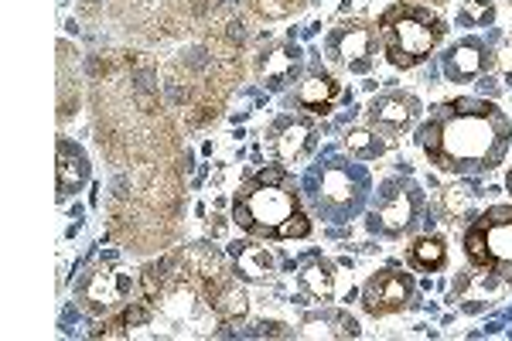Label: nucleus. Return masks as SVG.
Wrapping results in <instances>:
<instances>
[{"label": "nucleus", "instance_id": "20e7f679", "mask_svg": "<svg viewBox=\"0 0 512 341\" xmlns=\"http://www.w3.org/2000/svg\"><path fill=\"white\" fill-rule=\"evenodd\" d=\"M301 195L311 215L345 226L369 209L373 198V171L352 154H325L304 171Z\"/></svg>", "mask_w": 512, "mask_h": 341}, {"label": "nucleus", "instance_id": "4468645a", "mask_svg": "<svg viewBox=\"0 0 512 341\" xmlns=\"http://www.w3.org/2000/svg\"><path fill=\"white\" fill-rule=\"evenodd\" d=\"M495 69V52L485 38H461L441 55V72L448 82H475Z\"/></svg>", "mask_w": 512, "mask_h": 341}, {"label": "nucleus", "instance_id": "1a4fd4ad", "mask_svg": "<svg viewBox=\"0 0 512 341\" xmlns=\"http://www.w3.org/2000/svg\"><path fill=\"white\" fill-rule=\"evenodd\" d=\"M424 209H427L424 188L414 178H407V174H393V178H386L379 185L373 202H369L366 229L373 236H386V239L410 236L420 226V219H424Z\"/></svg>", "mask_w": 512, "mask_h": 341}, {"label": "nucleus", "instance_id": "2eb2a0df", "mask_svg": "<svg viewBox=\"0 0 512 341\" xmlns=\"http://www.w3.org/2000/svg\"><path fill=\"white\" fill-rule=\"evenodd\" d=\"M424 106L414 93H403V89H386L369 99L366 106V120L369 127H376L379 133H407L420 120Z\"/></svg>", "mask_w": 512, "mask_h": 341}, {"label": "nucleus", "instance_id": "423d86ee", "mask_svg": "<svg viewBox=\"0 0 512 341\" xmlns=\"http://www.w3.org/2000/svg\"><path fill=\"white\" fill-rule=\"evenodd\" d=\"M175 266L209 304L222 328H233L246 318V294L239 287V273L229 263V253H219L209 243H192L175 253Z\"/></svg>", "mask_w": 512, "mask_h": 341}, {"label": "nucleus", "instance_id": "0eeeda50", "mask_svg": "<svg viewBox=\"0 0 512 341\" xmlns=\"http://www.w3.org/2000/svg\"><path fill=\"white\" fill-rule=\"evenodd\" d=\"M144 297V284H140V270H127L113 256L89 266L76 280V304L89 318H113L123 307Z\"/></svg>", "mask_w": 512, "mask_h": 341}, {"label": "nucleus", "instance_id": "f257e3e1", "mask_svg": "<svg viewBox=\"0 0 512 341\" xmlns=\"http://www.w3.org/2000/svg\"><path fill=\"white\" fill-rule=\"evenodd\" d=\"M158 82V65L140 48L89 58L96 144L110 164V236L134 253H154L175 239L185 191L188 151Z\"/></svg>", "mask_w": 512, "mask_h": 341}, {"label": "nucleus", "instance_id": "6ab92c4d", "mask_svg": "<svg viewBox=\"0 0 512 341\" xmlns=\"http://www.w3.org/2000/svg\"><path fill=\"white\" fill-rule=\"evenodd\" d=\"M229 263H233L239 280H246V284H267V280H274V273H277L274 253H270L256 236L236 239V243L229 246Z\"/></svg>", "mask_w": 512, "mask_h": 341}, {"label": "nucleus", "instance_id": "ddd939ff", "mask_svg": "<svg viewBox=\"0 0 512 341\" xmlns=\"http://www.w3.org/2000/svg\"><path fill=\"white\" fill-rule=\"evenodd\" d=\"M301 69H304V52L294 41H267V45L256 48L253 72L267 93H284L291 82L301 79Z\"/></svg>", "mask_w": 512, "mask_h": 341}, {"label": "nucleus", "instance_id": "9d476101", "mask_svg": "<svg viewBox=\"0 0 512 341\" xmlns=\"http://www.w3.org/2000/svg\"><path fill=\"white\" fill-rule=\"evenodd\" d=\"M325 62L335 69H345L352 76H366L376 62L379 48V28L362 18L338 21L332 31L325 35Z\"/></svg>", "mask_w": 512, "mask_h": 341}, {"label": "nucleus", "instance_id": "6e6552de", "mask_svg": "<svg viewBox=\"0 0 512 341\" xmlns=\"http://www.w3.org/2000/svg\"><path fill=\"white\" fill-rule=\"evenodd\" d=\"M465 256L475 270L512 284V205H489L468 222Z\"/></svg>", "mask_w": 512, "mask_h": 341}, {"label": "nucleus", "instance_id": "5701e85b", "mask_svg": "<svg viewBox=\"0 0 512 341\" xmlns=\"http://www.w3.org/2000/svg\"><path fill=\"white\" fill-rule=\"evenodd\" d=\"M345 151H349L355 161H376L390 151V144L383 140V133L376 127H349L345 130Z\"/></svg>", "mask_w": 512, "mask_h": 341}, {"label": "nucleus", "instance_id": "7ed1b4c3", "mask_svg": "<svg viewBox=\"0 0 512 341\" xmlns=\"http://www.w3.org/2000/svg\"><path fill=\"white\" fill-rule=\"evenodd\" d=\"M233 222L246 236L270 243H294L311 236L308 205L287 164H267L239 185L233 195Z\"/></svg>", "mask_w": 512, "mask_h": 341}, {"label": "nucleus", "instance_id": "dca6fc26", "mask_svg": "<svg viewBox=\"0 0 512 341\" xmlns=\"http://www.w3.org/2000/svg\"><path fill=\"white\" fill-rule=\"evenodd\" d=\"M342 82H338L332 72L325 69L321 62L311 65L301 79H297V89L291 96V106L304 110L308 116H328L335 110V103L342 99Z\"/></svg>", "mask_w": 512, "mask_h": 341}, {"label": "nucleus", "instance_id": "412c9836", "mask_svg": "<svg viewBox=\"0 0 512 341\" xmlns=\"http://www.w3.org/2000/svg\"><path fill=\"white\" fill-rule=\"evenodd\" d=\"M407 260L420 273H441L448 266V243L441 236H420L407 246Z\"/></svg>", "mask_w": 512, "mask_h": 341}, {"label": "nucleus", "instance_id": "a878e982", "mask_svg": "<svg viewBox=\"0 0 512 341\" xmlns=\"http://www.w3.org/2000/svg\"><path fill=\"white\" fill-rule=\"evenodd\" d=\"M495 69H499L502 82H509L512 86V38H506V45H502L499 55H495Z\"/></svg>", "mask_w": 512, "mask_h": 341}, {"label": "nucleus", "instance_id": "f8f14e48", "mask_svg": "<svg viewBox=\"0 0 512 341\" xmlns=\"http://www.w3.org/2000/svg\"><path fill=\"white\" fill-rule=\"evenodd\" d=\"M263 144H267V154L274 157V164L304 161L318 144V127L308 116L280 113L267 127V133H263Z\"/></svg>", "mask_w": 512, "mask_h": 341}, {"label": "nucleus", "instance_id": "4be33fe9", "mask_svg": "<svg viewBox=\"0 0 512 341\" xmlns=\"http://www.w3.org/2000/svg\"><path fill=\"white\" fill-rule=\"evenodd\" d=\"M79 110V82L72 72V45L59 41V120H69Z\"/></svg>", "mask_w": 512, "mask_h": 341}, {"label": "nucleus", "instance_id": "cd10ccee", "mask_svg": "<svg viewBox=\"0 0 512 341\" xmlns=\"http://www.w3.org/2000/svg\"><path fill=\"white\" fill-rule=\"evenodd\" d=\"M506 191L512 195V168H509V174H506Z\"/></svg>", "mask_w": 512, "mask_h": 341}, {"label": "nucleus", "instance_id": "f03ea898", "mask_svg": "<svg viewBox=\"0 0 512 341\" xmlns=\"http://www.w3.org/2000/svg\"><path fill=\"white\" fill-rule=\"evenodd\" d=\"M417 147L437 171L475 178L506 164L512 120L492 99L458 96L431 106V116L417 130Z\"/></svg>", "mask_w": 512, "mask_h": 341}, {"label": "nucleus", "instance_id": "b1692460", "mask_svg": "<svg viewBox=\"0 0 512 341\" xmlns=\"http://www.w3.org/2000/svg\"><path fill=\"white\" fill-rule=\"evenodd\" d=\"M461 28H489L495 24V0H465L458 7Z\"/></svg>", "mask_w": 512, "mask_h": 341}, {"label": "nucleus", "instance_id": "393cba45", "mask_svg": "<svg viewBox=\"0 0 512 341\" xmlns=\"http://www.w3.org/2000/svg\"><path fill=\"white\" fill-rule=\"evenodd\" d=\"M308 0H253V11L260 14L263 21H284L294 18L297 11H304Z\"/></svg>", "mask_w": 512, "mask_h": 341}, {"label": "nucleus", "instance_id": "f3484780", "mask_svg": "<svg viewBox=\"0 0 512 341\" xmlns=\"http://www.w3.org/2000/svg\"><path fill=\"white\" fill-rule=\"evenodd\" d=\"M55 151H59V164H55V198L69 202L72 195H79L89 185L93 164H89V154L82 151V144H76L72 137H59Z\"/></svg>", "mask_w": 512, "mask_h": 341}, {"label": "nucleus", "instance_id": "9b49d317", "mask_svg": "<svg viewBox=\"0 0 512 341\" xmlns=\"http://www.w3.org/2000/svg\"><path fill=\"white\" fill-rule=\"evenodd\" d=\"M417 297V284L414 273H407L403 266H383L373 277L362 284V311L369 318H390V314H400L414 304Z\"/></svg>", "mask_w": 512, "mask_h": 341}, {"label": "nucleus", "instance_id": "aec40b11", "mask_svg": "<svg viewBox=\"0 0 512 341\" xmlns=\"http://www.w3.org/2000/svg\"><path fill=\"white\" fill-rule=\"evenodd\" d=\"M297 338H325V341H342V338H359V321L342 307H321L311 311L308 318L297 324Z\"/></svg>", "mask_w": 512, "mask_h": 341}, {"label": "nucleus", "instance_id": "a211bd4d", "mask_svg": "<svg viewBox=\"0 0 512 341\" xmlns=\"http://www.w3.org/2000/svg\"><path fill=\"white\" fill-rule=\"evenodd\" d=\"M297 287L308 301L328 304L335 297V263L318 249H308L297 260Z\"/></svg>", "mask_w": 512, "mask_h": 341}, {"label": "nucleus", "instance_id": "bb28decb", "mask_svg": "<svg viewBox=\"0 0 512 341\" xmlns=\"http://www.w3.org/2000/svg\"><path fill=\"white\" fill-rule=\"evenodd\" d=\"M417 4H427V7H441V4H448V0H417Z\"/></svg>", "mask_w": 512, "mask_h": 341}, {"label": "nucleus", "instance_id": "39448f33", "mask_svg": "<svg viewBox=\"0 0 512 341\" xmlns=\"http://www.w3.org/2000/svg\"><path fill=\"white\" fill-rule=\"evenodd\" d=\"M379 48L393 69H417L441 48L448 21L427 4H390L376 21Z\"/></svg>", "mask_w": 512, "mask_h": 341}, {"label": "nucleus", "instance_id": "c85d7f7f", "mask_svg": "<svg viewBox=\"0 0 512 341\" xmlns=\"http://www.w3.org/2000/svg\"><path fill=\"white\" fill-rule=\"evenodd\" d=\"M509 4H512V0H509Z\"/></svg>", "mask_w": 512, "mask_h": 341}]
</instances>
